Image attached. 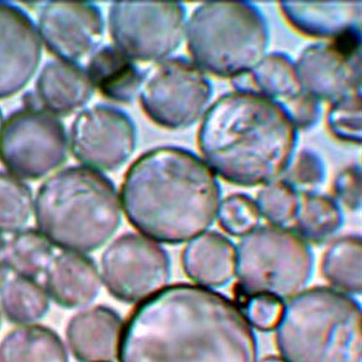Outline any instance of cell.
Masks as SVG:
<instances>
[{"instance_id": "6da1fadb", "label": "cell", "mask_w": 362, "mask_h": 362, "mask_svg": "<svg viewBox=\"0 0 362 362\" xmlns=\"http://www.w3.org/2000/svg\"><path fill=\"white\" fill-rule=\"evenodd\" d=\"M119 362H258L254 329L237 303L196 284L168 286L124 323Z\"/></svg>"}, {"instance_id": "7a4b0ae2", "label": "cell", "mask_w": 362, "mask_h": 362, "mask_svg": "<svg viewBox=\"0 0 362 362\" xmlns=\"http://www.w3.org/2000/svg\"><path fill=\"white\" fill-rule=\"evenodd\" d=\"M119 199L126 218L141 235L157 243L180 245L214 224L222 192L202 158L167 145L145 151L130 165Z\"/></svg>"}, {"instance_id": "3957f363", "label": "cell", "mask_w": 362, "mask_h": 362, "mask_svg": "<svg viewBox=\"0 0 362 362\" xmlns=\"http://www.w3.org/2000/svg\"><path fill=\"white\" fill-rule=\"evenodd\" d=\"M297 130L282 103L255 90H234L203 116L198 145L206 164L229 183L266 185L292 163Z\"/></svg>"}, {"instance_id": "277c9868", "label": "cell", "mask_w": 362, "mask_h": 362, "mask_svg": "<svg viewBox=\"0 0 362 362\" xmlns=\"http://www.w3.org/2000/svg\"><path fill=\"white\" fill-rule=\"evenodd\" d=\"M37 229L66 252L87 254L101 248L122 224L117 189L101 171L70 166L48 177L34 202Z\"/></svg>"}, {"instance_id": "5b68a950", "label": "cell", "mask_w": 362, "mask_h": 362, "mask_svg": "<svg viewBox=\"0 0 362 362\" xmlns=\"http://www.w3.org/2000/svg\"><path fill=\"white\" fill-rule=\"evenodd\" d=\"M274 331L286 362H361V305L332 287L291 298Z\"/></svg>"}, {"instance_id": "8992f818", "label": "cell", "mask_w": 362, "mask_h": 362, "mask_svg": "<svg viewBox=\"0 0 362 362\" xmlns=\"http://www.w3.org/2000/svg\"><path fill=\"white\" fill-rule=\"evenodd\" d=\"M185 35L193 62L223 78L251 73L269 45L267 18L250 2H204L190 16Z\"/></svg>"}, {"instance_id": "52a82bcc", "label": "cell", "mask_w": 362, "mask_h": 362, "mask_svg": "<svg viewBox=\"0 0 362 362\" xmlns=\"http://www.w3.org/2000/svg\"><path fill=\"white\" fill-rule=\"evenodd\" d=\"M313 255L308 243L284 226H258L237 247V269L241 296L270 294L290 300L311 280Z\"/></svg>"}, {"instance_id": "ba28073f", "label": "cell", "mask_w": 362, "mask_h": 362, "mask_svg": "<svg viewBox=\"0 0 362 362\" xmlns=\"http://www.w3.org/2000/svg\"><path fill=\"white\" fill-rule=\"evenodd\" d=\"M212 92L203 71L193 61L177 57L148 68L138 95L142 111L155 124L182 130L205 115Z\"/></svg>"}, {"instance_id": "9c48e42d", "label": "cell", "mask_w": 362, "mask_h": 362, "mask_svg": "<svg viewBox=\"0 0 362 362\" xmlns=\"http://www.w3.org/2000/svg\"><path fill=\"white\" fill-rule=\"evenodd\" d=\"M69 141L56 115L25 105L0 128V163L18 179L37 180L66 163Z\"/></svg>"}, {"instance_id": "30bf717a", "label": "cell", "mask_w": 362, "mask_h": 362, "mask_svg": "<svg viewBox=\"0 0 362 362\" xmlns=\"http://www.w3.org/2000/svg\"><path fill=\"white\" fill-rule=\"evenodd\" d=\"M186 14L180 2H113L108 15L110 35L131 59L160 62L182 43Z\"/></svg>"}, {"instance_id": "8fae6325", "label": "cell", "mask_w": 362, "mask_h": 362, "mask_svg": "<svg viewBox=\"0 0 362 362\" xmlns=\"http://www.w3.org/2000/svg\"><path fill=\"white\" fill-rule=\"evenodd\" d=\"M170 276L168 252L142 235H122L103 255V282L122 303L144 302L167 287Z\"/></svg>"}, {"instance_id": "7c38bea8", "label": "cell", "mask_w": 362, "mask_h": 362, "mask_svg": "<svg viewBox=\"0 0 362 362\" xmlns=\"http://www.w3.org/2000/svg\"><path fill=\"white\" fill-rule=\"evenodd\" d=\"M137 130L127 112L109 105H95L73 122L69 145L74 157L96 170L119 169L134 154Z\"/></svg>"}, {"instance_id": "4fadbf2b", "label": "cell", "mask_w": 362, "mask_h": 362, "mask_svg": "<svg viewBox=\"0 0 362 362\" xmlns=\"http://www.w3.org/2000/svg\"><path fill=\"white\" fill-rule=\"evenodd\" d=\"M296 64L302 89L318 101L361 93V43L352 35L308 45Z\"/></svg>"}, {"instance_id": "5bb4252c", "label": "cell", "mask_w": 362, "mask_h": 362, "mask_svg": "<svg viewBox=\"0 0 362 362\" xmlns=\"http://www.w3.org/2000/svg\"><path fill=\"white\" fill-rule=\"evenodd\" d=\"M101 9L90 2H47L38 15V33L45 48L64 62L90 57L105 37Z\"/></svg>"}, {"instance_id": "9a60e30c", "label": "cell", "mask_w": 362, "mask_h": 362, "mask_svg": "<svg viewBox=\"0 0 362 362\" xmlns=\"http://www.w3.org/2000/svg\"><path fill=\"white\" fill-rule=\"evenodd\" d=\"M42 41L24 9L0 1V100L17 95L40 67Z\"/></svg>"}, {"instance_id": "2e32d148", "label": "cell", "mask_w": 362, "mask_h": 362, "mask_svg": "<svg viewBox=\"0 0 362 362\" xmlns=\"http://www.w3.org/2000/svg\"><path fill=\"white\" fill-rule=\"evenodd\" d=\"M124 328V322L115 310L92 307L70 320L68 345L79 362H113L118 358Z\"/></svg>"}, {"instance_id": "e0dca14e", "label": "cell", "mask_w": 362, "mask_h": 362, "mask_svg": "<svg viewBox=\"0 0 362 362\" xmlns=\"http://www.w3.org/2000/svg\"><path fill=\"white\" fill-rule=\"evenodd\" d=\"M45 273L48 296L64 308L88 306L102 288L103 280L98 267L86 254L64 252L54 258Z\"/></svg>"}, {"instance_id": "ac0fdd59", "label": "cell", "mask_w": 362, "mask_h": 362, "mask_svg": "<svg viewBox=\"0 0 362 362\" xmlns=\"http://www.w3.org/2000/svg\"><path fill=\"white\" fill-rule=\"evenodd\" d=\"M93 92L86 70L76 64L51 60L37 77L35 99L52 115L67 116L87 105Z\"/></svg>"}, {"instance_id": "d6986e66", "label": "cell", "mask_w": 362, "mask_h": 362, "mask_svg": "<svg viewBox=\"0 0 362 362\" xmlns=\"http://www.w3.org/2000/svg\"><path fill=\"white\" fill-rule=\"evenodd\" d=\"M181 260L187 276L196 286L214 290L235 276L237 247L224 235L206 231L189 242Z\"/></svg>"}, {"instance_id": "ffe728a7", "label": "cell", "mask_w": 362, "mask_h": 362, "mask_svg": "<svg viewBox=\"0 0 362 362\" xmlns=\"http://www.w3.org/2000/svg\"><path fill=\"white\" fill-rule=\"evenodd\" d=\"M284 17L297 31L312 37L332 40L361 28V1L279 3Z\"/></svg>"}, {"instance_id": "44dd1931", "label": "cell", "mask_w": 362, "mask_h": 362, "mask_svg": "<svg viewBox=\"0 0 362 362\" xmlns=\"http://www.w3.org/2000/svg\"><path fill=\"white\" fill-rule=\"evenodd\" d=\"M93 88L109 101L134 102L140 90V68L113 45H103L90 57L86 70Z\"/></svg>"}, {"instance_id": "7402d4cb", "label": "cell", "mask_w": 362, "mask_h": 362, "mask_svg": "<svg viewBox=\"0 0 362 362\" xmlns=\"http://www.w3.org/2000/svg\"><path fill=\"white\" fill-rule=\"evenodd\" d=\"M0 362H69L59 335L41 325L13 329L0 342Z\"/></svg>"}, {"instance_id": "603a6c76", "label": "cell", "mask_w": 362, "mask_h": 362, "mask_svg": "<svg viewBox=\"0 0 362 362\" xmlns=\"http://www.w3.org/2000/svg\"><path fill=\"white\" fill-rule=\"evenodd\" d=\"M342 223L344 214L334 199L316 192L300 194L293 231L306 243H325L339 230Z\"/></svg>"}, {"instance_id": "cb8c5ba5", "label": "cell", "mask_w": 362, "mask_h": 362, "mask_svg": "<svg viewBox=\"0 0 362 362\" xmlns=\"http://www.w3.org/2000/svg\"><path fill=\"white\" fill-rule=\"evenodd\" d=\"M362 245L360 235L335 240L323 255L321 272L332 288L347 296L361 293Z\"/></svg>"}, {"instance_id": "d4e9b609", "label": "cell", "mask_w": 362, "mask_h": 362, "mask_svg": "<svg viewBox=\"0 0 362 362\" xmlns=\"http://www.w3.org/2000/svg\"><path fill=\"white\" fill-rule=\"evenodd\" d=\"M49 296L35 279L17 276L0 291V305L6 318L15 325H31L49 310Z\"/></svg>"}, {"instance_id": "484cf974", "label": "cell", "mask_w": 362, "mask_h": 362, "mask_svg": "<svg viewBox=\"0 0 362 362\" xmlns=\"http://www.w3.org/2000/svg\"><path fill=\"white\" fill-rule=\"evenodd\" d=\"M2 257L18 276L37 279L50 267L54 245L38 229H24L8 242Z\"/></svg>"}, {"instance_id": "4316f807", "label": "cell", "mask_w": 362, "mask_h": 362, "mask_svg": "<svg viewBox=\"0 0 362 362\" xmlns=\"http://www.w3.org/2000/svg\"><path fill=\"white\" fill-rule=\"evenodd\" d=\"M255 90L281 103L302 92L296 62L288 54H267L250 73Z\"/></svg>"}, {"instance_id": "83f0119b", "label": "cell", "mask_w": 362, "mask_h": 362, "mask_svg": "<svg viewBox=\"0 0 362 362\" xmlns=\"http://www.w3.org/2000/svg\"><path fill=\"white\" fill-rule=\"evenodd\" d=\"M33 209L31 187L12 174L0 170V234L21 231Z\"/></svg>"}, {"instance_id": "f1b7e54d", "label": "cell", "mask_w": 362, "mask_h": 362, "mask_svg": "<svg viewBox=\"0 0 362 362\" xmlns=\"http://www.w3.org/2000/svg\"><path fill=\"white\" fill-rule=\"evenodd\" d=\"M255 202L262 218L271 226L286 228L296 218L300 194L287 181L276 180L262 187Z\"/></svg>"}, {"instance_id": "f546056e", "label": "cell", "mask_w": 362, "mask_h": 362, "mask_svg": "<svg viewBox=\"0 0 362 362\" xmlns=\"http://www.w3.org/2000/svg\"><path fill=\"white\" fill-rule=\"evenodd\" d=\"M261 218L255 200L243 193L232 194L223 199L216 216L223 231L240 238L258 228Z\"/></svg>"}, {"instance_id": "4dcf8cb0", "label": "cell", "mask_w": 362, "mask_h": 362, "mask_svg": "<svg viewBox=\"0 0 362 362\" xmlns=\"http://www.w3.org/2000/svg\"><path fill=\"white\" fill-rule=\"evenodd\" d=\"M329 131L342 141L361 142V93L332 103L327 117Z\"/></svg>"}, {"instance_id": "1f68e13d", "label": "cell", "mask_w": 362, "mask_h": 362, "mask_svg": "<svg viewBox=\"0 0 362 362\" xmlns=\"http://www.w3.org/2000/svg\"><path fill=\"white\" fill-rule=\"evenodd\" d=\"M284 180L299 194L315 192L326 177L325 161L312 150L300 151L286 170Z\"/></svg>"}, {"instance_id": "d6a6232c", "label": "cell", "mask_w": 362, "mask_h": 362, "mask_svg": "<svg viewBox=\"0 0 362 362\" xmlns=\"http://www.w3.org/2000/svg\"><path fill=\"white\" fill-rule=\"evenodd\" d=\"M240 307L252 328L270 332L276 328L283 315L284 300L270 294L240 296Z\"/></svg>"}, {"instance_id": "836d02e7", "label": "cell", "mask_w": 362, "mask_h": 362, "mask_svg": "<svg viewBox=\"0 0 362 362\" xmlns=\"http://www.w3.org/2000/svg\"><path fill=\"white\" fill-rule=\"evenodd\" d=\"M335 200L351 211L361 206V173L358 164L350 165L339 171L334 182Z\"/></svg>"}, {"instance_id": "e575fe53", "label": "cell", "mask_w": 362, "mask_h": 362, "mask_svg": "<svg viewBox=\"0 0 362 362\" xmlns=\"http://www.w3.org/2000/svg\"><path fill=\"white\" fill-rule=\"evenodd\" d=\"M282 105L288 111L297 129L312 128L321 115L320 101L303 90Z\"/></svg>"}, {"instance_id": "d590c367", "label": "cell", "mask_w": 362, "mask_h": 362, "mask_svg": "<svg viewBox=\"0 0 362 362\" xmlns=\"http://www.w3.org/2000/svg\"><path fill=\"white\" fill-rule=\"evenodd\" d=\"M9 268L6 266V262L0 257V290L4 286L6 278H8Z\"/></svg>"}, {"instance_id": "8d00e7d4", "label": "cell", "mask_w": 362, "mask_h": 362, "mask_svg": "<svg viewBox=\"0 0 362 362\" xmlns=\"http://www.w3.org/2000/svg\"><path fill=\"white\" fill-rule=\"evenodd\" d=\"M258 362H286L282 358L278 356H267L262 358Z\"/></svg>"}, {"instance_id": "74e56055", "label": "cell", "mask_w": 362, "mask_h": 362, "mask_svg": "<svg viewBox=\"0 0 362 362\" xmlns=\"http://www.w3.org/2000/svg\"><path fill=\"white\" fill-rule=\"evenodd\" d=\"M6 244H8V242L6 241V239L3 237L2 234H0V257H1L3 253H4Z\"/></svg>"}, {"instance_id": "f35d334b", "label": "cell", "mask_w": 362, "mask_h": 362, "mask_svg": "<svg viewBox=\"0 0 362 362\" xmlns=\"http://www.w3.org/2000/svg\"><path fill=\"white\" fill-rule=\"evenodd\" d=\"M2 119H3V117H2V112L1 111H0V128H1V126H2Z\"/></svg>"}, {"instance_id": "ab89813d", "label": "cell", "mask_w": 362, "mask_h": 362, "mask_svg": "<svg viewBox=\"0 0 362 362\" xmlns=\"http://www.w3.org/2000/svg\"><path fill=\"white\" fill-rule=\"evenodd\" d=\"M0 326H1V317H0Z\"/></svg>"}]
</instances>
